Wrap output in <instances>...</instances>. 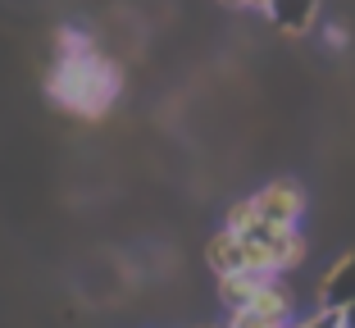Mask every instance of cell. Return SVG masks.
Segmentation results:
<instances>
[{"instance_id": "9c48e42d", "label": "cell", "mask_w": 355, "mask_h": 328, "mask_svg": "<svg viewBox=\"0 0 355 328\" xmlns=\"http://www.w3.org/2000/svg\"><path fill=\"white\" fill-rule=\"evenodd\" d=\"M264 223V214H260V205H255V196H241V201H232L228 210H223V228H232V233H255Z\"/></svg>"}, {"instance_id": "5bb4252c", "label": "cell", "mask_w": 355, "mask_h": 328, "mask_svg": "<svg viewBox=\"0 0 355 328\" xmlns=\"http://www.w3.org/2000/svg\"><path fill=\"white\" fill-rule=\"evenodd\" d=\"M205 328H214V324H205Z\"/></svg>"}, {"instance_id": "ba28073f", "label": "cell", "mask_w": 355, "mask_h": 328, "mask_svg": "<svg viewBox=\"0 0 355 328\" xmlns=\"http://www.w3.org/2000/svg\"><path fill=\"white\" fill-rule=\"evenodd\" d=\"M264 287V274H251V269H237V274L219 278V306L223 310H246L255 301V292Z\"/></svg>"}, {"instance_id": "6da1fadb", "label": "cell", "mask_w": 355, "mask_h": 328, "mask_svg": "<svg viewBox=\"0 0 355 328\" xmlns=\"http://www.w3.org/2000/svg\"><path fill=\"white\" fill-rule=\"evenodd\" d=\"M119 92H123V69L110 55L96 51V42L83 28L55 32V64H51V78H46L51 105L96 123V119H105L114 110Z\"/></svg>"}, {"instance_id": "5b68a950", "label": "cell", "mask_w": 355, "mask_h": 328, "mask_svg": "<svg viewBox=\"0 0 355 328\" xmlns=\"http://www.w3.org/2000/svg\"><path fill=\"white\" fill-rule=\"evenodd\" d=\"M355 306V251L342 255L319 283V310H346Z\"/></svg>"}, {"instance_id": "7a4b0ae2", "label": "cell", "mask_w": 355, "mask_h": 328, "mask_svg": "<svg viewBox=\"0 0 355 328\" xmlns=\"http://www.w3.org/2000/svg\"><path fill=\"white\" fill-rule=\"evenodd\" d=\"M255 205H260L264 223H287V228H301L305 210H310V196H305V187L296 178H273L264 182L260 191H251Z\"/></svg>"}, {"instance_id": "4fadbf2b", "label": "cell", "mask_w": 355, "mask_h": 328, "mask_svg": "<svg viewBox=\"0 0 355 328\" xmlns=\"http://www.w3.org/2000/svg\"><path fill=\"white\" fill-rule=\"evenodd\" d=\"M219 5H228V10H246V0H219Z\"/></svg>"}, {"instance_id": "30bf717a", "label": "cell", "mask_w": 355, "mask_h": 328, "mask_svg": "<svg viewBox=\"0 0 355 328\" xmlns=\"http://www.w3.org/2000/svg\"><path fill=\"white\" fill-rule=\"evenodd\" d=\"M223 328H292V324H278V319H264V315H255L251 306L246 310H228V324Z\"/></svg>"}, {"instance_id": "7c38bea8", "label": "cell", "mask_w": 355, "mask_h": 328, "mask_svg": "<svg viewBox=\"0 0 355 328\" xmlns=\"http://www.w3.org/2000/svg\"><path fill=\"white\" fill-rule=\"evenodd\" d=\"M269 5L273 0H246V10H260V14H269Z\"/></svg>"}, {"instance_id": "3957f363", "label": "cell", "mask_w": 355, "mask_h": 328, "mask_svg": "<svg viewBox=\"0 0 355 328\" xmlns=\"http://www.w3.org/2000/svg\"><path fill=\"white\" fill-rule=\"evenodd\" d=\"M255 233L269 242V251H273V269H278L282 278L292 274V269H301V265H305V255H310V242H305L301 228H287V223H260Z\"/></svg>"}, {"instance_id": "52a82bcc", "label": "cell", "mask_w": 355, "mask_h": 328, "mask_svg": "<svg viewBox=\"0 0 355 328\" xmlns=\"http://www.w3.org/2000/svg\"><path fill=\"white\" fill-rule=\"evenodd\" d=\"M269 23L282 37H305V32L319 23V0H273Z\"/></svg>"}, {"instance_id": "277c9868", "label": "cell", "mask_w": 355, "mask_h": 328, "mask_svg": "<svg viewBox=\"0 0 355 328\" xmlns=\"http://www.w3.org/2000/svg\"><path fill=\"white\" fill-rule=\"evenodd\" d=\"M251 310L264 315V319H278V324H296V319H301V297H296V287L278 274V278H264V287L255 292Z\"/></svg>"}, {"instance_id": "8992f818", "label": "cell", "mask_w": 355, "mask_h": 328, "mask_svg": "<svg viewBox=\"0 0 355 328\" xmlns=\"http://www.w3.org/2000/svg\"><path fill=\"white\" fill-rule=\"evenodd\" d=\"M205 265L214 269V278L246 269V242H241V233H232V228H219V233L205 242Z\"/></svg>"}, {"instance_id": "8fae6325", "label": "cell", "mask_w": 355, "mask_h": 328, "mask_svg": "<svg viewBox=\"0 0 355 328\" xmlns=\"http://www.w3.org/2000/svg\"><path fill=\"white\" fill-rule=\"evenodd\" d=\"M324 37H328V46H346V28H342V23H328Z\"/></svg>"}]
</instances>
